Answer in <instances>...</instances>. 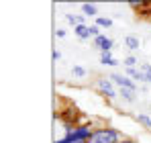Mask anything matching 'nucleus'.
Returning a JSON list of instances; mask_svg holds the SVG:
<instances>
[{
  "label": "nucleus",
  "mask_w": 151,
  "mask_h": 143,
  "mask_svg": "<svg viewBox=\"0 0 151 143\" xmlns=\"http://www.w3.org/2000/svg\"><path fill=\"white\" fill-rule=\"evenodd\" d=\"M139 70L147 76V74H151V64H139Z\"/></svg>",
  "instance_id": "15"
},
{
  "label": "nucleus",
  "mask_w": 151,
  "mask_h": 143,
  "mask_svg": "<svg viewBox=\"0 0 151 143\" xmlns=\"http://www.w3.org/2000/svg\"><path fill=\"white\" fill-rule=\"evenodd\" d=\"M96 90H98L104 98H108V100L119 98V90H116V86L112 84L110 78H98V80H96Z\"/></svg>",
  "instance_id": "2"
},
{
  "label": "nucleus",
  "mask_w": 151,
  "mask_h": 143,
  "mask_svg": "<svg viewBox=\"0 0 151 143\" xmlns=\"http://www.w3.org/2000/svg\"><path fill=\"white\" fill-rule=\"evenodd\" d=\"M92 47H96L98 51H100V53H110V51H112V47H114V41L102 33L100 37L92 39Z\"/></svg>",
  "instance_id": "4"
},
{
  "label": "nucleus",
  "mask_w": 151,
  "mask_h": 143,
  "mask_svg": "<svg viewBox=\"0 0 151 143\" xmlns=\"http://www.w3.org/2000/svg\"><path fill=\"white\" fill-rule=\"evenodd\" d=\"M135 121H137L141 127H145V129H151V117H149V115H145V113H139V115L135 117Z\"/></svg>",
  "instance_id": "10"
},
{
  "label": "nucleus",
  "mask_w": 151,
  "mask_h": 143,
  "mask_svg": "<svg viewBox=\"0 0 151 143\" xmlns=\"http://www.w3.org/2000/svg\"><path fill=\"white\" fill-rule=\"evenodd\" d=\"M80 10H82V14H84L86 19H88V17H90V19H98V17H100V14H98V6L92 4V2H84V4L80 6Z\"/></svg>",
  "instance_id": "5"
},
{
  "label": "nucleus",
  "mask_w": 151,
  "mask_h": 143,
  "mask_svg": "<svg viewBox=\"0 0 151 143\" xmlns=\"http://www.w3.org/2000/svg\"><path fill=\"white\" fill-rule=\"evenodd\" d=\"M119 143H139V141H135V139H131V137H125V139H121Z\"/></svg>",
  "instance_id": "18"
},
{
  "label": "nucleus",
  "mask_w": 151,
  "mask_h": 143,
  "mask_svg": "<svg viewBox=\"0 0 151 143\" xmlns=\"http://www.w3.org/2000/svg\"><path fill=\"white\" fill-rule=\"evenodd\" d=\"M147 84H151V74H147Z\"/></svg>",
  "instance_id": "19"
},
{
  "label": "nucleus",
  "mask_w": 151,
  "mask_h": 143,
  "mask_svg": "<svg viewBox=\"0 0 151 143\" xmlns=\"http://www.w3.org/2000/svg\"><path fill=\"white\" fill-rule=\"evenodd\" d=\"M100 64L102 66H108V68H114V66H119L121 61L112 55V51L110 53H100Z\"/></svg>",
  "instance_id": "8"
},
{
  "label": "nucleus",
  "mask_w": 151,
  "mask_h": 143,
  "mask_svg": "<svg viewBox=\"0 0 151 143\" xmlns=\"http://www.w3.org/2000/svg\"><path fill=\"white\" fill-rule=\"evenodd\" d=\"M72 74H74L76 78H86V76H88V70H86L84 66H78V64H74V66H72Z\"/></svg>",
  "instance_id": "14"
},
{
  "label": "nucleus",
  "mask_w": 151,
  "mask_h": 143,
  "mask_svg": "<svg viewBox=\"0 0 151 143\" xmlns=\"http://www.w3.org/2000/svg\"><path fill=\"white\" fill-rule=\"evenodd\" d=\"M125 47L129 49V51H137V49L141 47V39L135 37V35H127L125 37Z\"/></svg>",
  "instance_id": "7"
},
{
  "label": "nucleus",
  "mask_w": 151,
  "mask_h": 143,
  "mask_svg": "<svg viewBox=\"0 0 151 143\" xmlns=\"http://www.w3.org/2000/svg\"><path fill=\"white\" fill-rule=\"evenodd\" d=\"M65 21L72 25V27H78V25H86V17L84 14H65Z\"/></svg>",
  "instance_id": "9"
},
{
  "label": "nucleus",
  "mask_w": 151,
  "mask_h": 143,
  "mask_svg": "<svg viewBox=\"0 0 151 143\" xmlns=\"http://www.w3.org/2000/svg\"><path fill=\"white\" fill-rule=\"evenodd\" d=\"M94 25H98L100 29H110L112 27V19L110 17H98V19H94Z\"/></svg>",
  "instance_id": "11"
},
{
  "label": "nucleus",
  "mask_w": 151,
  "mask_h": 143,
  "mask_svg": "<svg viewBox=\"0 0 151 143\" xmlns=\"http://www.w3.org/2000/svg\"><path fill=\"white\" fill-rule=\"evenodd\" d=\"M51 59H53V61H59V59H61V53H59L57 49H53V51H51Z\"/></svg>",
  "instance_id": "17"
},
{
  "label": "nucleus",
  "mask_w": 151,
  "mask_h": 143,
  "mask_svg": "<svg viewBox=\"0 0 151 143\" xmlns=\"http://www.w3.org/2000/svg\"><path fill=\"white\" fill-rule=\"evenodd\" d=\"M65 35H68V33H65V29H55V37H57V39H63Z\"/></svg>",
  "instance_id": "16"
},
{
  "label": "nucleus",
  "mask_w": 151,
  "mask_h": 143,
  "mask_svg": "<svg viewBox=\"0 0 151 143\" xmlns=\"http://www.w3.org/2000/svg\"><path fill=\"white\" fill-rule=\"evenodd\" d=\"M121 139H125V135H123L121 129H114V127H98V129H94V133L88 139V143H119Z\"/></svg>",
  "instance_id": "1"
},
{
  "label": "nucleus",
  "mask_w": 151,
  "mask_h": 143,
  "mask_svg": "<svg viewBox=\"0 0 151 143\" xmlns=\"http://www.w3.org/2000/svg\"><path fill=\"white\" fill-rule=\"evenodd\" d=\"M119 96H121V98H123L125 102H129V104H131V102H135V92H133V90L121 88V90H119Z\"/></svg>",
  "instance_id": "12"
},
{
  "label": "nucleus",
  "mask_w": 151,
  "mask_h": 143,
  "mask_svg": "<svg viewBox=\"0 0 151 143\" xmlns=\"http://www.w3.org/2000/svg\"><path fill=\"white\" fill-rule=\"evenodd\" d=\"M74 35L80 39V41H88V39H92L90 25H78V27H74Z\"/></svg>",
  "instance_id": "6"
},
{
  "label": "nucleus",
  "mask_w": 151,
  "mask_h": 143,
  "mask_svg": "<svg viewBox=\"0 0 151 143\" xmlns=\"http://www.w3.org/2000/svg\"><path fill=\"white\" fill-rule=\"evenodd\" d=\"M108 78L112 80V84H114V86H116L119 90H121V88L133 90V92L137 90V82H133V80H131L129 76H125V74H116V72H114V74H110Z\"/></svg>",
  "instance_id": "3"
},
{
  "label": "nucleus",
  "mask_w": 151,
  "mask_h": 143,
  "mask_svg": "<svg viewBox=\"0 0 151 143\" xmlns=\"http://www.w3.org/2000/svg\"><path fill=\"white\" fill-rule=\"evenodd\" d=\"M123 66L125 68H139V59L135 55H127V57H123Z\"/></svg>",
  "instance_id": "13"
}]
</instances>
